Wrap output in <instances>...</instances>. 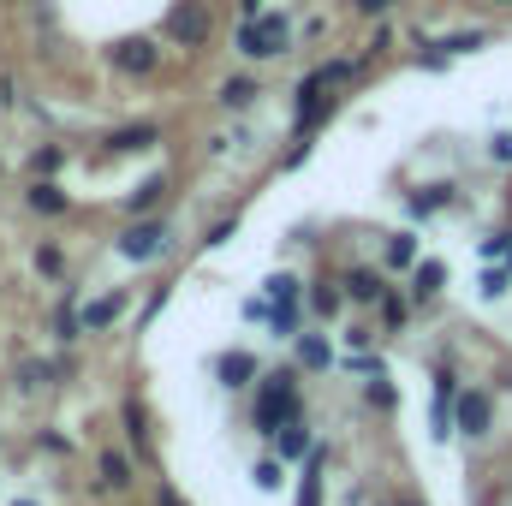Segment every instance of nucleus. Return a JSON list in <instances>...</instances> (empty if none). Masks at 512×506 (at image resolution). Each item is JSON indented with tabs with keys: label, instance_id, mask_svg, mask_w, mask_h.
I'll use <instances>...</instances> for the list:
<instances>
[{
	"label": "nucleus",
	"instance_id": "31",
	"mask_svg": "<svg viewBox=\"0 0 512 506\" xmlns=\"http://www.w3.org/2000/svg\"><path fill=\"white\" fill-rule=\"evenodd\" d=\"M507 6H512V0H507Z\"/></svg>",
	"mask_w": 512,
	"mask_h": 506
},
{
	"label": "nucleus",
	"instance_id": "17",
	"mask_svg": "<svg viewBox=\"0 0 512 506\" xmlns=\"http://www.w3.org/2000/svg\"><path fill=\"white\" fill-rule=\"evenodd\" d=\"M256 96H262V90H256L251 78H233V84L221 90V102H227V108H245V102H256Z\"/></svg>",
	"mask_w": 512,
	"mask_h": 506
},
{
	"label": "nucleus",
	"instance_id": "11",
	"mask_svg": "<svg viewBox=\"0 0 512 506\" xmlns=\"http://www.w3.org/2000/svg\"><path fill=\"white\" fill-rule=\"evenodd\" d=\"M155 143V126H120L114 137H108V149H120V155H131V149H149Z\"/></svg>",
	"mask_w": 512,
	"mask_h": 506
},
{
	"label": "nucleus",
	"instance_id": "8",
	"mask_svg": "<svg viewBox=\"0 0 512 506\" xmlns=\"http://www.w3.org/2000/svg\"><path fill=\"white\" fill-rule=\"evenodd\" d=\"M459 429L465 435H489V399L483 393H459Z\"/></svg>",
	"mask_w": 512,
	"mask_h": 506
},
{
	"label": "nucleus",
	"instance_id": "22",
	"mask_svg": "<svg viewBox=\"0 0 512 506\" xmlns=\"http://www.w3.org/2000/svg\"><path fill=\"white\" fill-rule=\"evenodd\" d=\"M483 42H489L483 30H465V36H447L441 48H447V54H471V48H483Z\"/></svg>",
	"mask_w": 512,
	"mask_h": 506
},
{
	"label": "nucleus",
	"instance_id": "20",
	"mask_svg": "<svg viewBox=\"0 0 512 506\" xmlns=\"http://www.w3.org/2000/svg\"><path fill=\"white\" fill-rule=\"evenodd\" d=\"M441 280H447V268H441V262H423V268H417V292H423V298H429V292H441Z\"/></svg>",
	"mask_w": 512,
	"mask_h": 506
},
{
	"label": "nucleus",
	"instance_id": "28",
	"mask_svg": "<svg viewBox=\"0 0 512 506\" xmlns=\"http://www.w3.org/2000/svg\"><path fill=\"white\" fill-rule=\"evenodd\" d=\"M358 6H364V12H382V6H393V0H358Z\"/></svg>",
	"mask_w": 512,
	"mask_h": 506
},
{
	"label": "nucleus",
	"instance_id": "7",
	"mask_svg": "<svg viewBox=\"0 0 512 506\" xmlns=\"http://www.w3.org/2000/svg\"><path fill=\"white\" fill-rule=\"evenodd\" d=\"M328 108H334V102L322 96V84H310V78H304V84H298V126H322V120H328Z\"/></svg>",
	"mask_w": 512,
	"mask_h": 506
},
{
	"label": "nucleus",
	"instance_id": "26",
	"mask_svg": "<svg viewBox=\"0 0 512 506\" xmlns=\"http://www.w3.org/2000/svg\"><path fill=\"white\" fill-rule=\"evenodd\" d=\"M316 310H322V316H328V310H340V292H334V286H322V292H316Z\"/></svg>",
	"mask_w": 512,
	"mask_h": 506
},
{
	"label": "nucleus",
	"instance_id": "6",
	"mask_svg": "<svg viewBox=\"0 0 512 506\" xmlns=\"http://www.w3.org/2000/svg\"><path fill=\"white\" fill-rule=\"evenodd\" d=\"M167 36H173V42H209V12H203V6H179V12L167 18Z\"/></svg>",
	"mask_w": 512,
	"mask_h": 506
},
{
	"label": "nucleus",
	"instance_id": "24",
	"mask_svg": "<svg viewBox=\"0 0 512 506\" xmlns=\"http://www.w3.org/2000/svg\"><path fill=\"white\" fill-rule=\"evenodd\" d=\"M382 316L393 322V328H405V316H411V310H405V298H382Z\"/></svg>",
	"mask_w": 512,
	"mask_h": 506
},
{
	"label": "nucleus",
	"instance_id": "16",
	"mask_svg": "<svg viewBox=\"0 0 512 506\" xmlns=\"http://www.w3.org/2000/svg\"><path fill=\"white\" fill-rule=\"evenodd\" d=\"M387 262H393V268H411V262H417V239H411V233L387 239Z\"/></svg>",
	"mask_w": 512,
	"mask_h": 506
},
{
	"label": "nucleus",
	"instance_id": "14",
	"mask_svg": "<svg viewBox=\"0 0 512 506\" xmlns=\"http://www.w3.org/2000/svg\"><path fill=\"white\" fill-rule=\"evenodd\" d=\"M298 506H322V453H310V471H304V489H298Z\"/></svg>",
	"mask_w": 512,
	"mask_h": 506
},
{
	"label": "nucleus",
	"instance_id": "27",
	"mask_svg": "<svg viewBox=\"0 0 512 506\" xmlns=\"http://www.w3.org/2000/svg\"><path fill=\"white\" fill-rule=\"evenodd\" d=\"M495 161H512V131H501V137H495Z\"/></svg>",
	"mask_w": 512,
	"mask_h": 506
},
{
	"label": "nucleus",
	"instance_id": "1",
	"mask_svg": "<svg viewBox=\"0 0 512 506\" xmlns=\"http://www.w3.org/2000/svg\"><path fill=\"white\" fill-rule=\"evenodd\" d=\"M286 423H298V387H292V376H262V387H256V429L280 435Z\"/></svg>",
	"mask_w": 512,
	"mask_h": 506
},
{
	"label": "nucleus",
	"instance_id": "25",
	"mask_svg": "<svg viewBox=\"0 0 512 506\" xmlns=\"http://www.w3.org/2000/svg\"><path fill=\"white\" fill-rule=\"evenodd\" d=\"M36 268H42V274H60L66 262H60V251H54V245H42V251H36Z\"/></svg>",
	"mask_w": 512,
	"mask_h": 506
},
{
	"label": "nucleus",
	"instance_id": "10",
	"mask_svg": "<svg viewBox=\"0 0 512 506\" xmlns=\"http://www.w3.org/2000/svg\"><path fill=\"white\" fill-rule=\"evenodd\" d=\"M30 209H36V215H66V191L42 179V185H30Z\"/></svg>",
	"mask_w": 512,
	"mask_h": 506
},
{
	"label": "nucleus",
	"instance_id": "4",
	"mask_svg": "<svg viewBox=\"0 0 512 506\" xmlns=\"http://www.w3.org/2000/svg\"><path fill=\"white\" fill-rule=\"evenodd\" d=\"M453 423H459V376L435 370V435H447Z\"/></svg>",
	"mask_w": 512,
	"mask_h": 506
},
{
	"label": "nucleus",
	"instance_id": "29",
	"mask_svg": "<svg viewBox=\"0 0 512 506\" xmlns=\"http://www.w3.org/2000/svg\"><path fill=\"white\" fill-rule=\"evenodd\" d=\"M161 506H185V501H179V495H173V489H161Z\"/></svg>",
	"mask_w": 512,
	"mask_h": 506
},
{
	"label": "nucleus",
	"instance_id": "5",
	"mask_svg": "<svg viewBox=\"0 0 512 506\" xmlns=\"http://www.w3.org/2000/svg\"><path fill=\"white\" fill-rule=\"evenodd\" d=\"M155 60H161V54H155V42H149V36H126V42L114 48V66H120V72H131V78L155 72Z\"/></svg>",
	"mask_w": 512,
	"mask_h": 506
},
{
	"label": "nucleus",
	"instance_id": "9",
	"mask_svg": "<svg viewBox=\"0 0 512 506\" xmlns=\"http://www.w3.org/2000/svg\"><path fill=\"white\" fill-rule=\"evenodd\" d=\"M346 298L376 304V298H382V274H376V268H352V274H346Z\"/></svg>",
	"mask_w": 512,
	"mask_h": 506
},
{
	"label": "nucleus",
	"instance_id": "23",
	"mask_svg": "<svg viewBox=\"0 0 512 506\" xmlns=\"http://www.w3.org/2000/svg\"><path fill=\"white\" fill-rule=\"evenodd\" d=\"M54 328H60V340H72V334L84 328V316H78V310H60V316H54Z\"/></svg>",
	"mask_w": 512,
	"mask_h": 506
},
{
	"label": "nucleus",
	"instance_id": "30",
	"mask_svg": "<svg viewBox=\"0 0 512 506\" xmlns=\"http://www.w3.org/2000/svg\"><path fill=\"white\" fill-rule=\"evenodd\" d=\"M245 12H251V18H256V12H262V0H245Z\"/></svg>",
	"mask_w": 512,
	"mask_h": 506
},
{
	"label": "nucleus",
	"instance_id": "18",
	"mask_svg": "<svg viewBox=\"0 0 512 506\" xmlns=\"http://www.w3.org/2000/svg\"><path fill=\"white\" fill-rule=\"evenodd\" d=\"M102 483H114V489H126L131 483V465L120 459V453H102Z\"/></svg>",
	"mask_w": 512,
	"mask_h": 506
},
{
	"label": "nucleus",
	"instance_id": "21",
	"mask_svg": "<svg viewBox=\"0 0 512 506\" xmlns=\"http://www.w3.org/2000/svg\"><path fill=\"white\" fill-rule=\"evenodd\" d=\"M298 358H304L310 370H322V364H328V346H322L316 334H304V340H298Z\"/></svg>",
	"mask_w": 512,
	"mask_h": 506
},
{
	"label": "nucleus",
	"instance_id": "15",
	"mask_svg": "<svg viewBox=\"0 0 512 506\" xmlns=\"http://www.w3.org/2000/svg\"><path fill=\"white\" fill-rule=\"evenodd\" d=\"M280 453H286V459H304V453H310V429H304V423H286V429H280Z\"/></svg>",
	"mask_w": 512,
	"mask_h": 506
},
{
	"label": "nucleus",
	"instance_id": "3",
	"mask_svg": "<svg viewBox=\"0 0 512 506\" xmlns=\"http://www.w3.org/2000/svg\"><path fill=\"white\" fill-rule=\"evenodd\" d=\"M120 251H126L131 262H155V256L167 251V227H161V221H137V227L120 233Z\"/></svg>",
	"mask_w": 512,
	"mask_h": 506
},
{
	"label": "nucleus",
	"instance_id": "13",
	"mask_svg": "<svg viewBox=\"0 0 512 506\" xmlns=\"http://www.w3.org/2000/svg\"><path fill=\"white\" fill-rule=\"evenodd\" d=\"M251 376H256V364L245 352H227V358H221V381H227V387H245Z\"/></svg>",
	"mask_w": 512,
	"mask_h": 506
},
{
	"label": "nucleus",
	"instance_id": "2",
	"mask_svg": "<svg viewBox=\"0 0 512 506\" xmlns=\"http://www.w3.org/2000/svg\"><path fill=\"white\" fill-rule=\"evenodd\" d=\"M286 36H292V24H286L280 12H256L251 24L239 30V54H251V60H274V54H286Z\"/></svg>",
	"mask_w": 512,
	"mask_h": 506
},
{
	"label": "nucleus",
	"instance_id": "19",
	"mask_svg": "<svg viewBox=\"0 0 512 506\" xmlns=\"http://www.w3.org/2000/svg\"><path fill=\"white\" fill-rule=\"evenodd\" d=\"M161 191H167V185H161V179H143V185H137V191H131V209H137V215H143V209H149V203H161Z\"/></svg>",
	"mask_w": 512,
	"mask_h": 506
},
{
	"label": "nucleus",
	"instance_id": "12",
	"mask_svg": "<svg viewBox=\"0 0 512 506\" xmlns=\"http://www.w3.org/2000/svg\"><path fill=\"white\" fill-rule=\"evenodd\" d=\"M120 310H126V298H120V292H114V298H96V304L84 310V328H108Z\"/></svg>",
	"mask_w": 512,
	"mask_h": 506
}]
</instances>
